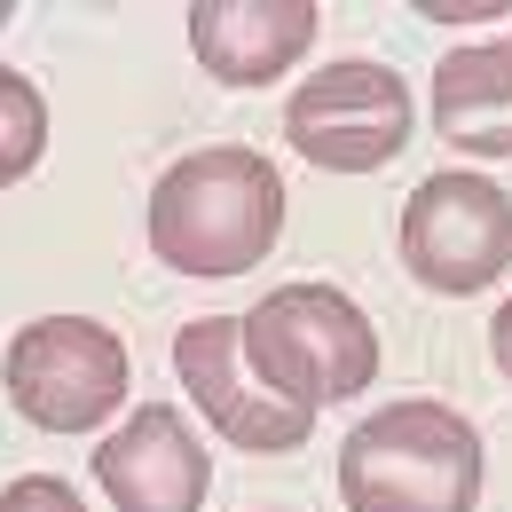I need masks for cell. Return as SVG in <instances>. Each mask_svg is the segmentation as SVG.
<instances>
[{"instance_id":"6da1fadb","label":"cell","mask_w":512,"mask_h":512,"mask_svg":"<svg viewBox=\"0 0 512 512\" xmlns=\"http://www.w3.org/2000/svg\"><path fill=\"white\" fill-rule=\"evenodd\" d=\"M284 237V174L245 150L213 142L158 174L150 190V253L174 276H245Z\"/></svg>"},{"instance_id":"7a4b0ae2","label":"cell","mask_w":512,"mask_h":512,"mask_svg":"<svg viewBox=\"0 0 512 512\" xmlns=\"http://www.w3.org/2000/svg\"><path fill=\"white\" fill-rule=\"evenodd\" d=\"M347 512H473L481 426L449 402H386L339 442Z\"/></svg>"},{"instance_id":"3957f363","label":"cell","mask_w":512,"mask_h":512,"mask_svg":"<svg viewBox=\"0 0 512 512\" xmlns=\"http://www.w3.org/2000/svg\"><path fill=\"white\" fill-rule=\"evenodd\" d=\"M245 355L268 379V394L308 418L379 379V331L339 284H276L245 316Z\"/></svg>"},{"instance_id":"277c9868","label":"cell","mask_w":512,"mask_h":512,"mask_svg":"<svg viewBox=\"0 0 512 512\" xmlns=\"http://www.w3.org/2000/svg\"><path fill=\"white\" fill-rule=\"evenodd\" d=\"M0 386H8V410L40 434H87L103 426L134 386V355L111 323L95 316H40L8 339V363H0Z\"/></svg>"},{"instance_id":"5b68a950","label":"cell","mask_w":512,"mask_h":512,"mask_svg":"<svg viewBox=\"0 0 512 512\" xmlns=\"http://www.w3.org/2000/svg\"><path fill=\"white\" fill-rule=\"evenodd\" d=\"M410 87L402 71L371 64V56H339V64L308 71L284 103V134L292 150L323 166V174H379L410 142Z\"/></svg>"},{"instance_id":"8992f818","label":"cell","mask_w":512,"mask_h":512,"mask_svg":"<svg viewBox=\"0 0 512 512\" xmlns=\"http://www.w3.org/2000/svg\"><path fill=\"white\" fill-rule=\"evenodd\" d=\"M402 268L449 300L489 292L512 268V197L489 174H426L402 205Z\"/></svg>"},{"instance_id":"52a82bcc","label":"cell","mask_w":512,"mask_h":512,"mask_svg":"<svg viewBox=\"0 0 512 512\" xmlns=\"http://www.w3.org/2000/svg\"><path fill=\"white\" fill-rule=\"evenodd\" d=\"M174 371L190 386L197 418L221 434L229 449H253V457H284V449H308L316 418L276 402L268 379L245 355V316H197L174 331Z\"/></svg>"},{"instance_id":"ba28073f","label":"cell","mask_w":512,"mask_h":512,"mask_svg":"<svg viewBox=\"0 0 512 512\" xmlns=\"http://www.w3.org/2000/svg\"><path fill=\"white\" fill-rule=\"evenodd\" d=\"M95 481L119 512H197L213 489V449L190 434L174 402H142L95 449Z\"/></svg>"},{"instance_id":"9c48e42d","label":"cell","mask_w":512,"mask_h":512,"mask_svg":"<svg viewBox=\"0 0 512 512\" xmlns=\"http://www.w3.org/2000/svg\"><path fill=\"white\" fill-rule=\"evenodd\" d=\"M316 0H197L190 48L221 87H268L316 48Z\"/></svg>"},{"instance_id":"30bf717a","label":"cell","mask_w":512,"mask_h":512,"mask_svg":"<svg viewBox=\"0 0 512 512\" xmlns=\"http://www.w3.org/2000/svg\"><path fill=\"white\" fill-rule=\"evenodd\" d=\"M434 134L465 158H512V40L449 48L434 64Z\"/></svg>"},{"instance_id":"8fae6325","label":"cell","mask_w":512,"mask_h":512,"mask_svg":"<svg viewBox=\"0 0 512 512\" xmlns=\"http://www.w3.org/2000/svg\"><path fill=\"white\" fill-rule=\"evenodd\" d=\"M40 150H48V103H40V87L24 71L0 64V190L24 182L40 166Z\"/></svg>"},{"instance_id":"7c38bea8","label":"cell","mask_w":512,"mask_h":512,"mask_svg":"<svg viewBox=\"0 0 512 512\" xmlns=\"http://www.w3.org/2000/svg\"><path fill=\"white\" fill-rule=\"evenodd\" d=\"M0 512H87V505L71 497V481H56V473H24V481L0 489Z\"/></svg>"},{"instance_id":"4fadbf2b","label":"cell","mask_w":512,"mask_h":512,"mask_svg":"<svg viewBox=\"0 0 512 512\" xmlns=\"http://www.w3.org/2000/svg\"><path fill=\"white\" fill-rule=\"evenodd\" d=\"M505 8L512 0H418V16H434V24H489Z\"/></svg>"},{"instance_id":"5bb4252c","label":"cell","mask_w":512,"mask_h":512,"mask_svg":"<svg viewBox=\"0 0 512 512\" xmlns=\"http://www.w3.org/2000/svg\"><path fill=\"white\" fill-rule=\"evenodd\" d=\"M489 355H497V371L512 379V300L497 308V316H489Z\"/></svg>"},{"instance_id":"9a60e30c","label":"cell","mask_w":512,"mask_h":512,"mask_svg":"<svg viewBox=\"0 0 512 512\" xmlns=\"http://www.w3.org/2000/svg\"><path fill=\"white\" fill-rule=\"evenodd\" d=\"M0 24H8V0H0Z\"/></svg>"}]
</instances>
